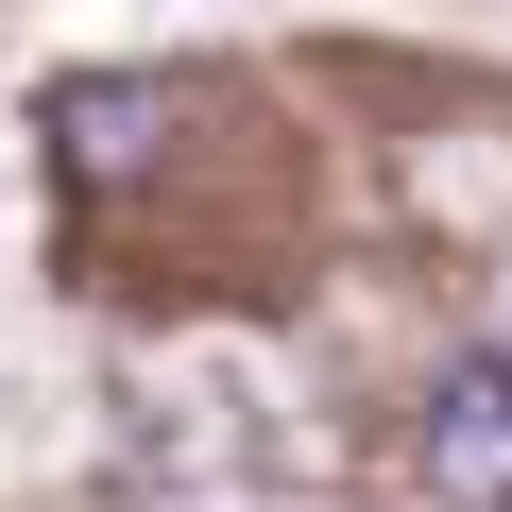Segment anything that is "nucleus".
Here are the masks:
<instances>
[{"label": "nucleus", "mask_w": 512, "mask_h": 512, "mask_svg": "<svg viewBox=\"0 0 512 512\" xmlns=\"http://www.w3.org/2000/svg\"><path fill=\"white\" fill-rule=\"evenodd\" d=\"M52 120H69V154H86V171H137V154H154V120H171V86H69Z\"/></svg>", "instance_id": "2"}, {"label": "nucleus", "mask_w": 512, "mask_h": 512, "mask_svg": "<svg viewBox=\"0 0 512 512\" xmlns=\"http://www.w3.org/2000/svg\"><path fill=\"white\" fill-rule=\"evenodd\" d=\"M427 478H444L461 512H512V342L444 359V393H427Z\"/></svg>", "instance_id": "1"}]
</instances>
